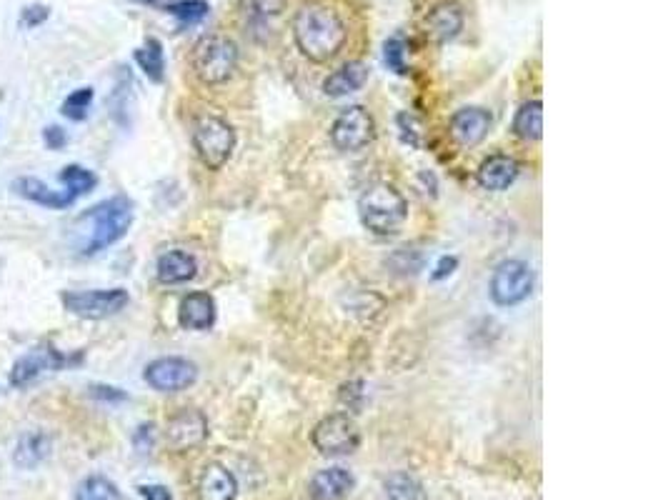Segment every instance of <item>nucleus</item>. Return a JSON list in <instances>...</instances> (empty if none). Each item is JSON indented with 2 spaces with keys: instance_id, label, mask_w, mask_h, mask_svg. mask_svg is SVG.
<instances>
[{
  "instance_id": "obj_27",
  "label": "nucleus",
  "mask_w": 668,
  "mask_h": 500,
  "mask_svg": "<svg viewBox=\"0 0 668 500\" xmlns=\"http://www.w3.org/2000/svg\"><path fill=\"white\" fill-rule=\"evenodd\" d=\"M386 500H423V485L411 473H393L383 480Z\"/></svg>"
},
{
  "instance_id": "obj_24",
  "label": "nucleus",
  "mask_w": 668,
  "mask_h": 500,
  "mask_svg": "<svg viewBox=\"0 0 668 500\" xmlns=\"http://www.w3.org/2000/svg\"><path fill=\"white\" fill-rule=\"evenodd\" d=\"M133 58L151 83H163V78H166V55H163L161 40L146 38V43L133 53Z\"/></svg>"
},
{
  "instance_id": "obj_21",
  "label": "nucleus",
  "mask_w": 668,
  "mask_h": 500,
  "mask_svg": "<svg viewBox=\"0 0 668 500\" xmlns=\"http://www.w3.org/2000/svg\"><path fill=\"white\" fill-rule=\"evenodd\" d=\"M53 453V440L46 430H31L18 438L16 450H13V463L23 470H36L38 465L46 463Z\"/></svg>"
},
{
  "instance_id": "obj_13",
  "label": "nucleus",
  "mask_w": 668,
  "mask_h": 500,
  "mask_svg": "<svg viewBox=\"0 0 668 500\" xmlns=\"http://www.w3.org/2000/svg\"><path fill=\"white\" fill-rule=\"evenodd\" d=\"M283 8H286V0H243L241 13L246 33H251V38L258 43L271 38Z\"/></svg>"
},
{
  "instance_id": "obj_17",
  "label": "nucleus",
  "mask_w": 668,
  "mask_h": 500,
  "mask_svg": "<svg viewBox=\"0 0 668 500\" xmlns=\"http://www.w3.org/2000/svg\"><path fill=\"white\" fill-rule=\"evenodd\" d=\"M353 488H356V478L351 470L336 465V468L318 470L311 478L308 490H311L313 500H346Z\"/></svg>"
},
{
  "instance_id": "obj_34",
  "label": "nucleus",
  "mask_w": 668,
  "mask_h": 500,
  "mask_svg": "<svg viewBox=\"0 0 668 500\" xmlns=\"http://www.w3.org/2000/svg\"><path fill=\"white\" fill-rule=\"evenodd\" d=\"M48 18H51V8H48L46 3H28L26 8H21L18 25H21L23 30H36L41 28Z\"/></svg>"
},
{
  "instance_id": "obj_4",
  "label": "nucleus",
  "mask_w": 668,
  "mask_h": 500,
  "mask_svg": "<svg viewBox=\"0 0 668 500\" xmlns=\"http://www.w3.org/2000/svg\"><path fill=\"white\" fill-rule=\"evenodd\" d=\"M191 65L203 85L226 83L238 68V45L228 35H206L193 48Z\"/></svg>"
},
{
  "instance_id": "obj_8",
  "label": "nucleus",
  "mask_w": 668,
  "mask_h": 500,
  "mask_svg": "<svg viewBox=\"0 0 668 500\" xmlns=\"http://www.w3.org/2000/svg\"><path fill=\"white\" fill-rule=\"evenodd\" d=\"M491 298L493 303L501 308H511V305L523 303L533 290V270L526 260L508 258L496 265L491 275Z\"/></svg>"
},
{
  "instance_id": "obj_9",
  "label": "nucleus",
  "mask_w": 668,
  "mask_h": 500,
  "mask_svg": "<svg viewBox=\"0 0 668 500\" xmlns=\"http://www.w3.org/2000/svg\"><path fill=\"white\" fill-rule=\"evenodd\" d=\"M313 445L326 458H343L356 453L361 445V430L348 413H333L313 428Z\"/></svg>"
},
{
  "instance_id": "obj_29",
  "label": "nucleus",
  "mask_w": 668,
  "mask_h": 500,
  "mask_svg": "<svg viewBox=\"0 0 668 500\" xmlns=\"http://www.w3.org/2000/svg\"><path fill=\"white\" fill-rule=\"evenodd\" d=\"M76 500H123L121 490L106 475H88L76 490Z\"/></svg>"
},
{
  "instance_id": "obj_40",
  "label": "nucleus",
  "mask_w": 668,
  "mask_h": 500,
  "mask_svg": "<svg viewBox=\"0 0 668 500\" xmlns=\"http://www.w3.org/2000/svg\"><path fill=\"white\" fill-rule=\"evenodd\" d=\"M456 268H458L456 255H443V258L438 260V265H436V270H433L431 278L433 280H443V278H448V275H453V270H456Z\"/></svg>"
},
{
  "instance_id": "obj_32",
  "label": "nucleus",
  "mask_w": 668,
  "mask_h": 500,
  "mask_svg": "<svg viewBox=\"0 0 668 500\" xmlns=\"http://www.w3.org/2000/svg\"><path fill=\"white\" fill-rule=\"evenodd\" d=\"M388 265L396 270L398 275H416L423 268V255L416 248H398L396 253L388 258Z\"/></svg>"
},
{
  "instance_id": "obj_15",
  "label": "nucleus",
  "mask_w": 668,
  "mask_h": 500,
  "mask_svg": "<svg viewBox=\"0 0 668 500\" xmlns=\"http://www.w3.org/2000/svg\"><path fill=\"white\" fill-rule=\"evenodd\" d=\"M518 173H521V168H518L516 158L496 153V155H488V158L478 165L476 180L483 190L501 193V190H508L513 183H516Z\"/></svg>"
},
{
  "instance_id": "obj_16",
  "label": "nucleus",
  "mask_w": 668,
  "mask_h": 500,
  "mask_svg": "<svg viewBox=\"0 0 668 500\" xmlns=\"http://www.w3.org/2000/svg\"><path fill=\"white\" fill-rule=\"evenodd\" d=\"M238 480L226 465L208 463L198 478L196 500H236Z\"/></svg>"
},
{
  "instance_id": "obj_14",
  "label": "nucleus",
  "mask_w": 668,
  "mask_h": 500,
  "mask_svg": "<svg viewBox=\"0 0 668 500\" xmlns=\"http://www.w3.org/2000/svg\"><path fill=\"white\" fill-rule=\"evenodd\" d=\"M491 113L486 108H478V105H471V108H461L453 113L451 118V138L456 140L461 148H473V145L483 143V138L491 130Z\"/></svg>"
},
{
  "instance_id": "obj_7",
  "label": "nucleus",
  "mask_w": 668,
  "mask_h": 500,
  "mask_svg": "<svg viewBox=\"0 0 668 500\" xmlns=\"http://www.w3.org/2000/svg\"><path fill=\"white\" fill-rule=\"evenodd\" d=\"M63 308L83 320H106L126 310L131 295L126 288H96V290H63Z\"/></svg>"
},
{
  "instance_id": "obj_30",
  "label": "nucleus",
  "mask_w": 668,
  "mask_h": 500,
  "mask_svg": "<svg viewBox=\"0 0 668 500\" xmlns=\"http://www.w3.org/2000/svg\"><path fill=\"white\" fill-rule=\"evenodd\" d=\"M93 100H96V90L91 85H83V88H76L73 93L66 95V100L61 103V113L68 120H73V123H81V120L91 115Z\"/></svg>"
},
{
  "instance_id": "obj_31",
  "label": "nucleus",
  "mask_w": 668,
  "mask_h": 500,
  "mask_svg": "<svg viewBox=\"0 0 668 500\" xmlns=\"http://www.w3.org/2000/svg\"><path fill=\"white\" fill-rule=\"evenodd\" d=\"M131 90H133V75L128 68H121V75H118V83L116 88H113L111 93V113L113 118L118 120L121 125H128V98H131Z\"/></svg>"
},
{
  "instance_id": "obj_18",
  "label": "nucleus",
  "mask_w": 668,
  "mask_h": 500,
  "mask_svg": "<svg viewBox=\"0 0 668 500\" xmlns=\"http://www.w3.org/2000/svg\"><path fill=\"white\" fill-rule=\"evenodd\" d=\"M13 190H16L21 198L31 200V203L48 210H66L76 203V198H71L66 190H53L51 185L38 178H31V175H23V178L13 180Z\"/></svg>"
},
{
  "instance_id": "obj_26",
  "label": "nucleus",
  "mask_w": 668,
  "mask_h": 500,
  "mask_svg": "<svg viewBox=\"0 0 668 500\" xmlns=\"http://www.w3.org/2000/svg\"><path fill=\"white\" fill-rule=\"evenodd\" d=\"M58 180L63 183L66 193L76 200L81 198V195L93 193V190L98 188V175L93 173L91 168H86V165H78V163L66 165V168L61 170V175H58Z\"/></svg>"
},
{
  "instance_id": "obj_28",
  "label": "nucleus",
  "mask_w": 668,
  "mask_h": 500,
  "mask_svg": "<svg viewBox=\"0 0 668 500\" xmlns=\"http://www.w3.org/2000/svg\"><path fill=\"white\" fill-rule=\"evenodd\" d=\"M168 15L178 20L181 28H191V25H198L201 20L208 18L211 13V5L206 0H176V3H166L163 5Z\"/></svg>"
},
{
  "instance_id": "obj_38",
  "label": "nucleus",
  "mask_w": 668,
  "mask_h": 500,
  "mask_svg": "<svg viewBox=\"0 0 668 500\" xmlns=\"http://www.w3.org/2000/svg\"><path fill=\"white\" fill-rule=\"evenodd\" d=\"M398 128H401L403 140H408V143L416 145V148L421 145V140H418V133H421V130H418V120L413 118L411 113L398 115Z\"/></svg>"
},
{
  "instance_id": "obj_19",
  "label": "nucleus",
  "mask_w": 668,
  "mask_h": 500,
  "mask_svg": "<svg viewBox=\"0 0 668 500\" xmlns=\"http://www.w3.org/2000/svg\"><path fill=\"white\" fill-rule=\"evenodd\" d=\"M218 318L216 300L211 293H188L178 308V323L186 330H208Z\"/></svg>"
},
{
  "instance_id": "obj_2",
  "label": "nucleus",
  "mask_w": 668,
  "mask_h": 500,
  "mask_svg": "<svg viewBox=\"0 0 668 500\" xmlns=\"http://www.w3.org/2000/svg\"><path fill=\"white\" fill-rule=\"evenodd\" d=\"M133 225V200L128 195H113L103 203L91 205L83 210L81 218L76 220V250L83 258L103 253L118 240L126 238V233Z\"/></svg>"
},
{
  "instance_id": "obj_3",
  "label": "nucleus",
  "mask_w": 668,
  "mask_h": 500,
  "mask_svg": "<svg viewBox=\"0 0 668 500\" xmlns=\"http://www.w3.org/2000/svg\"><path fill=\"white\" fill-rule=\"evenodd\" d=\"M358 215L363 228L376 235L398 233L408 218V200L391 183H376L358 198Z\"/></svg>"
},
{
  "instance_id": "obj_25",
  "label": "nucleus",
  "mask_w": 668,
  "mask_h": 500,
  "mask_svg": "<svg viewBox=\"0 0 668 500\" xmlns=\"http://www.w3.org/2000/svg\"><path fill=\"white\" fill-rule=\"evenodd\" d=\"M513 133L521 140H541L543 135V103L541 100H528L518 108L513 118Z\"/></svg>"
},
{
  "instance_id": "obj_41",
  "label": "nucleus",
  "mask_w": 668,
  "mask_h": 500,
  "mask_svg": "<svg viewBox=\"0 0 668 500\" xmlns=\"http://www.w3.org/2000/svg\"><path fill=\"white\" fill-rule=\"evenodd\" d=\"M133 3H141V5H158L161 0H133Z\"/></svg>"
},
{
  "instance_id": "obj_6",
  "label": "nucleus",
  "mask_w": 668,
  "mask_h": 500,
  "mask_svg": "<svg viewBox=\"0 0 668 500\" xmlns=\"http://www.w3.org/2000/svg\"><path fill=\"white\" fill-rule=\"evenodd\" d=\"M193 148L206 168L221 170L236 150V130L218 115H203L193 125Z\"/></svg>"
},
{
  "instance_id": "obj_39",
  "label": "nucleus",
  "mask_w": 668,
  "mask_h": 500,
  "mask_svg": "<svg viewBox=\"0 0 668 500\" xmlns=\"http://www.w3.org/2000/svg\"><path fill=\"white\" fill-rule=\"evenodd\" d=\"M138 493H141L143 500H173L171 490H168L166 485H158V483L138 485Z\"/></svg>"
},
{
  "instance_id": "obj_10",
  "label": "nucleus",
  "mask_w": 668,
  "mask_h": 500,
  "mask_svg": "<svg viewBox=\"0 0 668 500\" xmlns=\"http://www.w3.org/2000/svg\"><path fill=\"white\" fill-rule=\"evenodd\" d=\"M376 138V120L363 105H351L341 110L331 125V143L341 153H358Z\"/></svg>"
},
{
  "instance_id": "obj_20",
  "label": "nucleus",
  "mask_w": 668,
  "mask_h": 500,
  "mask_svg": "<svg viewBox=\"0 0 668 500\" xmlns=\"http://www.w3.org/2000/svg\"><path fill=\"white\" fill-rule=\"evenodd\" d=\"M426 35L433 43H448L463 28V13L456 3H438L426 15Z\"/></svg>"
},
{
  "instance_id": "obj_33",
  "label": "nucleus",
  "mask_w": 668,
  "mask_h": 500,
  "mask_svg": "<svg viewBox=\"0 0 668 500\" xmlns=\"http://www.w3.org/2000/svg\"><path fill=\"white\" fill-rule=\"evenodd\" d=\"M383 60H386L388 70H393L396 75H406V43L401 38H388L383 45Z\"/></svg>"
},
{
  "instance_id": "obj_37",
  "label": "nucleus",
  "mask_w": 668,
  "mask_h": 500,
  "mask_svg": "<svg viewBox=\"0 0 668 500\" xmlns=\"http://www.w3.org/2000/svg\"><path fill=\"white\" fill-rule=\"evenodd\" d=\"M43 143L48 150H63L68 145V133L61 125H46L43 128Z\"/></svg>"
},
{
  "instance_id": "obj_35",
  "label": "nucleus",
  "mask_w": 668,
  "mask_h": 500,
  "mask_svg": "<svg viewBox=\"0 0 668 500\" xmlns=\"http://www.w3.org/2000/svg\"><path fill=\"white\" fill-rule=\"evenodd\" d=\"M88 395H91L93 400H98V403H126L128 400V393L123 388H118V385H108V383H91L88 385Z\"/></svg>"
},
{
  "instance_id": "obj_36",
  "label": "nucleus",
  "mask_w": 668,
  "mask_h": 500,
  "mask_svg": "<svg viewBox=\"0 0 668 500\" xmlns=\"http://www.w3.org/2000/svg\"><path fill=\"white\" fill-rule=\"evenodd\" d=\"M156 445V425L153 423H143L138 425L136 433H133V448L138 450L141 455H148Z\"/></svg>"
},
{
  "instance_id": "obj_12",
  "label": "nucleus",
  "mask_w": 668,
  "mask_h": 500,
  "mask_svg": "<svg viewBox=\"0 0 668 500\" xmlns=\"http://www.w3.org/2000/svg\"><path fill=\"white\" fill-rule=\"evenodd\" d=\"M208 438V418L198 408H181L168 418L166 443L173 453H188V450L203 445Z\"/></svg>"
},
{
  "instance_id": "obj_11",
  "label": "nucleus",
  "mask_w": 668,
  "mask_h": 500,
  "mask_svg": "<svg viewBox=\"0 0 668 500\" xmlns=\"http://www.w3.org/2000/svg\"><path fill=\"white\" fill-rule=\"evenodd\" d=\"M143 380L158 393H181L198 380V365L181 355H163L146 365Z\"/></svg>"
},
{
  "instance_id": "obj_1",
  "label": "nucleus",
  "mask_w": 668,
  "mask_h": 500,
  "mask_svg": "<svg viewBox=\"0 0 668 500\" xmlns=\"http://www.w3.org/2000/svg\"><path fill=\"white\" fill-rule=\"evenodd\" d=\"M293 40L298 50L313 63H328L343 50L348 25L343 15L328 3H306L293 15Z\"/></svg>"
},
{
  "instance_id": "obj_23",
  "label": "nucleus",
  "mask_w": 668,
  "mask_h": 500,
  "mask_svg": "<svg viewBox=\"0 0 668 500\" xmlns=\"http://www.w3.org/2000/svg\"><path fill=\"white\" fill-rule=\"evenodd\" d=\"M368 80V65L361 60H351V63L341 65L338 70H333L326 80H323V93L328 98H343V95H351L356 90H361Z\"/></svg>"
},
{
  "instance_id": "obj_5",
  "label": "nucleus",
  "mask_w": 668,
  "mask_h": 500,
  "mask_svg": "<svg viewBox=\"0 0 668 500\" xmlns=\"http://www.w3.org/2000/svg\"><path fill=\"white\" fill-rule=\"evenodd\" d=\"M83 363V353H61L53 348L51 343H43L23 353L21 358L13 363L11 373H8V383L16 390H26L36 385L38 380L46 378L48 373H58V370H71Z\"/></svg>"
},
{
  "instance_id": "obj_22",
  "label": "nucleus",
  "mask_w": 668,
  "mask_h": 500,
  "mask_svg": "<svg viewBox=\"0 0 668 500\" xmlns=\"http://www.w3.org/2000/svg\"><path fill=\"white\" fill-rule=\"evenodd\" d=\"M198 260L186 250H168L158 258L156 275L163 285H181L196 278Z\"/></svg>"
}]
</instances>
